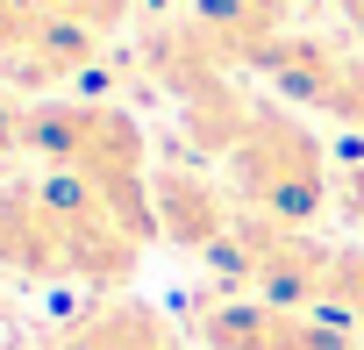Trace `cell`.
I'll return each mask as SVG.
<instances>
[{
  "label": "cell",
  "mask_w": 364,
  "mask_h": 350,
  "mask_svg": "<svg viewBox=\"0 0 364 350\" xmlns=\"http://www.w3.org/2000/svg\"><path fill=\"white\" fill-rule=\"evenodd\" d=\"M143 265V236L65 171L0 186V272L43 286H93L122 293Z\"/></svg>",
  "instance_id": "obj_1"
},
{
  "label": "cell",
  "mask_w": 364,
  "mask_h": 350,
  "mask_svg": "<svg viewBox=\"0 0 364 350\" xmlns=\"http://www.w3.org/2000/svg\"><path fill=\"white\" fill-rule=\"evenodd\" d=\"M22 150L43 157V171H65L86 193H100L143 243H157L150 215V136L129 107L114 100H29L22 107Z\"/></svg>",
  "instance_id": "obj_2"
},
{
  "label": "cell",
  "mask_w": 364,
  "mask_h": 350,
  "mask_svg": "<svg viewBox=\"0 0 364 350\" xmlns=\"http://www.w3.org/2000/svg\"><path fill=\"white\" fill-rule=\"evenodd\" d=\"M222 179H229V193H236L243 215L314 229V222L328 215V193H336V157H328V143L300 122V107L257 100L243 143L222 157Z\"/></svg>",
  "instance_id": "obj_3"
},
{
  "label": "cell",
  "mask_w": 364,
  "mask_h": 350,
  "mask_svg": "<svg viewBox=\"0 0 364 350\" xmlns=\"http://www.w3.org/2000/svg\"><path fill=\"white\" fill-rule=\"evenodd\" d=\"M208 265L222 272V293H250V300H272V307H321L336 243H321L314 229H293V222L236 215L229 243Z\"/></svg>",
  "instance_id": "obj_4"
},
{
  "label": "cell",
  "mask_w": 364,
  "mask_h": 350,
  "mask_svg": "<svg viewBox=\"0 0 364 350\" xmlns=\"http://www.w3.org/2000/svg\"><path fill=\"white\" fill-rule=\"evenodd\" d=\"M200 350H357V336L321 307H272L250 293H200L186 314Z\"/></svg>",
  "instance_id": "obj_5"
},
{
  "label": "cell",
  "mask_w": 364,
  "mask_h": 350,
  "mask_svg": "<svg viewBox=\"0 0 364 350\" xmlns=\"http://www.w3.org/2000/svg\"><path fill=\"white\" fill-rule=\"evenodd\" d=\"M150 215H157V243L215 258V250L229 243V229H236V215H243V208H236L229 179H215L208 164L164 157V164L150 171Z\"/></svg>",
  "instance_id": "obj_6"
},
{
  "label": "cell",
  "mask_w": 364,
  "mask_h": 350,
  "mask_svg": "<svg viewBox=\"0 0 364 350\" xmlns=\"http://www.w3.org/2000/svg\"><path fill=\"white\" fill-rule=\"evenodd\" d=\"M343 65H350V51H343V43H328V36H314V29H286V36H272V43H264V58H257L250 72L272 86V100L321 115V107H328V93H336V79H343Z\"/></svg>",
  "instance_id": "obj_7"
},
{
  "label": "cell",
  "mask_w": 364,
  "mask_h": 350,
  "mask_svg": "<svg viewBox=\"0 0 364 350\" xmlns=\"http://www.w3.org/2000/svg\"><path fill=\"white\" fill-rule=\"evenodd\" d=\"M93 65H100V36L43 15L36 36L0 65V86H8V93H36V100H58V86H65V79H86Z\"/></svg>",
  "instance_id": "obj_8"
},
{
  "label": "cell",
  "mask_w": 364,
  "mask_h": 350,
  "mask_svg": "<svg viewBox=\"0 0 364 350\" xmlns=\"http://www.w3.org/2000/svg\"><path fill=\"white\" fill-rule=\"evenodd\" d=\"M50 350H178V329L136 293H100Z\"/></svg>",
  "instance_id": "obj_9"
},
{
  "label": "cell",
  "mask_w": 364,
  "mask_h": 350,
  "mask_svg": "<svg viewBox=\"0 0 364 350\" xmlns=\"http://www.w3.org/2000/svg\"><path fill=\"white\" fill-rule=\"evenodd\" d=\"M321 314H336L350 336H364V243H336L328 286H321Z\"/></svg>",
  "instance_id": "obj_10"
},
{
  "label": "cell",
  "mask_w": 364,
  "mask_h": 350,
  "mask_svg": "<svg viewBox=\"0 0 364 350\" xmlns=\"http://www.w3.org/2000/svg\"><path fill=\"white\" fill-rule=\"evenodd\" d=\"M136 8H143V0H43V15H50V22L93 29L100 43H107V36H114V29H122V22H129Z\"/></svg>",
  "instance_id": "obj_11"
},
{
  "label": "cell",
  "mask_w": 364,
  "mask_h": 350,
  "mask_svg": "<svg viewBox=\"0 0 364 350\" xmlns=\"http://www.w3.org/2000/svg\"><path fill=\"white\" fill-rule=\"evenodd\" d=\"M328 208L357 229V243H364V150H350V157H336V193H328Z\"/></svg>",
  "instance_id": "obj_12"
},
{
  "label": "cell",
  "mask_w": 364,
  "mask_h": 350,
  "mask_svg": "<svg viewBox=\"0 0 364 350\" xmlns=\"http://www.w3.org/2000/svg\"><path fill=\"white\" fill-rule=\"evenodd\" d=\"M43 22V0H0V65H8Z\"/></svg>",
  "instance_id": "obj_13"
},
{
  "label": "cell",
  "mask_w": 364,
  "mask_h": 350,
  "mask_svg": "<svg viewBox=\"0 0 364 350\" xmlns=\"http://www.w3.org/2000/svg\"><path fill=\"white\" fill-rule=\"evenodd\" d=\"M343 8V22H350V36H357V51H364V0H336Z\"/></svg>",
  "instance_id": "obj_14"
},
{
  "label": "cell",
  "mask_w": 364,
  "mask_h": 350,
  "mask_svg": "<svg viewBox=\"0 0 364 350\" xmlns=\"http://www.w3.org/2000/svg\"><path fill=\"white\" fill-rule=\"evenodd\" d=\"M279 8H300V0H279Z\"/></svg>",
  "instance_id": "obj_15"
},
{
  "label": "cell",
  "mask_w": 364,
  "mask_h": 350,
  "mask_svg": "<svg viewBox=\"0 0 364 350\" xmlns=\"http://www.w3.org/2000/svg\"><path fill=\"white\" fill-rule=\"evenodd\" d=\"M357 350H364V343H357Z\"/></svg>",
  "instance_id": "obj_16"
}]
</instances>
